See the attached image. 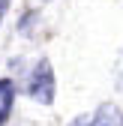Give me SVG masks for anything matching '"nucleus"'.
Instances as JSON below:
<instances>
[{
	"label": "nucleus",
	"instance_id": "nucleus-2",
	"mask_svg": "<svg viewBox=\"0 0 123 126\" xmlns=\"http://www.w3.org/2000/svg\"><path fill=\"white\" fill-rule=\"evenodd\" d=\"M69 126H123V111L114 102H102V105H96V111L75 117Z\"/></svg>",
	"mask_w": 123,
	"mask_h": 126
},
{
	"label": "nucleus",
	"instance_id": "nucleus-3",
	"mask_svg": "<svg viewBox=\"0 0 123 126\" xmlns=\"http://www.w3.org/2000/svg\"><path fill=\"white\" fill-rule=\"evenodd\" d=\"M12 105H15V84L12 78H0V126H6Z\"/></svg>",
	"mask_w": 123,
	"mask_h": 126
},
{
	"label": "nucleus",
	"instance_id": "nucleus-6",
	"mask_svg": "<svg viewBox=\"0 0 123 126\" xmlns=\"http://www.w3.org/2000/svg\"><path fill=\"white\" fill-rule=\"evenodd\" d=\"M45 3H48V0H45Z\"/></svg>",
	"mask_w": 123,
	"mask_h": 126
},
{
	"label": "nucleus",
	"instance_id": "nucleus-4",
	"mask_svg": "<svg viewBox=\"0 0 123 126\" xmlns=\"http://www.w3.org/2000/svg\"><path fill=\"white\" fill-rule=\"evenodd\" d=\"M117 90H123V54H120V63H117Z\"/></svg>",
	"mask_w": 123,
	"mask_h": 126
},
{
	"label": "nucleus",
	"instance_id": "nucleus-1",
	"mask_svg": "<svg viewBox=\"0 0 123 126\" xmlns=\"http://www.w3.org/2000/svg\"><path fill=\"white\" fill-rule=\"evenodd\" d=\"M24 90H27V96L33 102L51 105V99H54V72H51V63L48 60H39L33 66V72L27 75Z\"/></svg>",
	"mask_w": 123,
	"mask_h": 126
},
{
	"label": "nucleus",
	"instance_id": "nucleus-5",
	"mask_svg": "<svg viewBox=\"0 0 123 126\" xmlns=\"http://www.w3.org/2000/svg\"><path fill=\"white\" fill-rule=\"evenodd\" d=\"M6 9H9V0H0V21H3V15H6Z\"/></svg>",
	"mask_w": 123,
	"mask_h": 126
}]
</instances>
